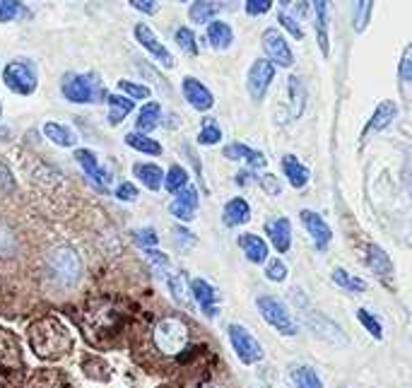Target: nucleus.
<instances>
[{
    "label": "nucleus",
    "mask_w": 412,
    "mask_h": 388,
    "mask_svg": "<svg viewBox=\"0 0 412 388\" xmlns=\"http://www.w3.org/2000/svg\"><path fill=\"white\" fill-rule=\"evenodd\" d=\"M292 3V0H280V5H289Z\"/></svg>",
    "instance_id": "obj_54"
},
{
    "label": "nucleus",
    "mask_w": 412,
    "mask_h": 388,
    "mask_svg": "<svg viewBox=\"0 0 412 388\" xmlns=\"http://www.w3.org/2000/svg\"><path fill=\"white\" fill-rule=\"evenodd\" d=\"M222 155L229 159V162H246L251 169H266L268 159L263 152H258V150L248 148V145L243 143H232L227 145L225 150H222Z\"/></svg>",
    "instance_id": "obj_19"
},
{
    "label": "nucleus",
    "mask_w": 412,
    "mask_h": 388,
    "mask_svg": "<svg viewBox=\"0 0 412 388\" xmlns=\"http://www.w3.org/2000/svg\"><path fill=\"white\" fill-rule=\"evenodd\" d=\"M60 89H63V97L73 104H92L106 97L101 85L94 82L92 75H70V78H65Z\"/></svg>",
    "instance_id": "obj_5"
},
{
    "label": "nucleus",
    "mask_w": 412,
    "mask_h": 388,
    "mask_svg": "<svg viewBox=\"0 0 412 388\" xmlns=\"http://www.w3.org/2000/svg\"><path fill=\"white\" fill-rule=\"evenodd\" d=\"M333 282L338 287H343V290H347V292H352V294H359V292H366V282L362 280V277H357V275H352V273H347L345 268H335L333 270Z\"/></svg>",
    "instance_id": "obj_34"
},
{
    "label": "nucleus",
    "mask_w": 412,
    "mask_h": 388,
    "mask_svg": "<svg viewBox=\"0 0 412 388\" xmlns=\"http://www.w3.org/2000/svg\"><path fill=\"white\" fill-rule=\"evenodd\" d=\"M258 186H261V188L266 191L268 195H280V193H282V184H280L277 176H273V174L258 176Z\"/></svg>",
    "instance_id": "obj_46"
},
{
    "label": "nucleus",
    "mask_w": 412,
    "mask_h": 388,
    "mask_svg": "<svg viewBox=\"0 0 412 388\" xmlns=\"http://www.w3.org/2000/svg\"><path fill=\"white\" fill-rule=\"evenodd\" d=\"M277 22L282 24V27L287 29V32L292 34L294 39H304V29L299 27V22H297V19H294V17H289L287 12H280V15H277Z\"/></svg>",
    "instance_id": "obj_47"
},
{
    "label": "nucleus",
    "mask_w": 412,
    "mask_h": 388,
    "mask_svg": "<svg viewBox=\"0 0 412 388\" xmlns=\"http://www.w3.org/2000/svg\"><path fill=\"white\" fill-rule=\"evenodd\" d=\"M395 116H398V104H395L393 99H384V102H379V107L374 109V114H371L364 133H371V130L376 133V130L388 128V125L395 121Z\"/></svg>",
    "instance_id": "obj_22"
},
{
    "label": "nucleus",
    "mask_w": 412,
    "mask_h": 388,
    "mask_svg": "<svg viewBox=\"0 0 412 388\" xmlns=\"http://www.w3.org/2000/svg\"><path fill=\"white\" fill-rule=\"evenodd\" d=\"M116 198L123 200V203H130V200L137 198V188L130 181H123V184L116 186Z\"/></svg>",
    "instance_id": "obj_50"
},
{
    "label": "nucleus",
    "mask_w": 412,
    "mask_h": 388,
    "mask_svg": "<svg viewBox=\"0 0 412 388\" xmlns=\"http://www.w3.org/2000/svg\"><path fill=\"white\" fill-rule=\"evenodd\" d=\"M181 3H186V0H181Z\"/></svg>",
    "instance_id": "obj_56"
},
{
    "label": "nucleus",
    "mask_w": 412,
    "mask_h": 388,
    "mask_svg": "<svg viewBox=\"0 0 412 388\" xmlns=\"http://www.w3.org/2000/svg\"><path fill=\"white\" fill-rule=\"evenodd\" d=\"M19 12H22V3L19 0H3L0 3V22H12Z\"/></svg>",
    "instance_id": "obj_44"
},
{
    "label": "nucleus",
    "mask_w": 412,
    "mask_h": 388,
    "mask_svg": "<svg viewBox=\"0 0 412 388\" xmlns=\"http://www.w3.org/2000/svg\"><path fill=\"white\" fill-rule=\"evenodd\" d=\"M256 306H258V311H261L263 321H266L271 328L277 330L280 335H284V337L297 335V321L292 319L289 309L280 299H275L271 294H261L256 299Z\"/></svg>",
    "instance_id": "obj_2"
},
{
    "label": "nucleus",
    "mask_w": 412,
    "mask_h": 388,
    "mask_svg": "<svg viewBox=\"0 0 412 388\" xmlns=\"http://www.w3.org/2000/svg\"><path fill=\"white\" fill-rule=\"evenodd\" d=\"M44 135L51 143L58 145V148H75V143H78V135H75L68 125L53 123V121H49V123L44 125Z\"/></svg>",
    "instance_id": "obj_27"
},
{
    "label": "nucleus",
    "mask_w": 412,
    "mask_h": 388,
    "mask_svg": "<svg viewBox=\"0 0 412 388\" xmlns=\"http://www.w3.org/2000/svg\"><path fill=\"white\" fill-rule=\"evenodd\" d=\"M181 89H183L186 102L191 104L196 111H210L212 107H215V97H212V92L200 82V80H196V78L188 75V78H183Z\"/></svg>",
    "instance_id": "obj_14"
},
{
    "label": "nucleus",
    "mask_w": 412,
    "mask_h": 388,
    "mask_svg": "<svg viewBox=\"0 0 412 388\" xmlns=\"http://www.w3.org/2000/svg\"><path fill=\"white\" fill-rule=\"evenodd\" d=\"M106 104H109V123L111 125H119L123 123V118L130 114V111L135 109V102L128 97H121V94H111L109 99H106Z\"/></svg>",
    "instance_id": "obj_29"
},
{
    "label": "nucleus",
    "mask_w": 412,
    "mask_h": 388,
    "mask_svg": "<svg viewBox=\"0 0 412 388\" xmlns=\"http://www.w3.org/2000/svg\"><path fill=\"white\" fill-rule=\"evenodd\" d=\"M119 89L123 94H128V99H150V87H145V85H137V82H130V80H119Z\"/></svg>",
    "instance_id": "obj_39"
},
{
    "label": "nucleus",
    "mask_w": 412,
    "mask_h": 388,
    "mask_svg": "<svg viewBox=\"0 0 412 388\" xmlns=\"http://www.w3.org/2000/svg\"><path fill=\"white\" fill-rule=\"evenodd\" d=\"M357 321L364 326L366 333H369L371 337H376V340H384V326H381V321L376 319L374 314H369L366 309H357Z\"/></svg>",
    "instance_id": "obj_38"
},
{
    "label": "nucleus",
    "mask_w": 412,
    "mask_h": 388,
    "mask_svg": "<svg viewBox=\"0 0 412 388\" xmlns=\"http://www.w3.org/2000/svg\"><path fill=\"white\" fill-rule=\"evenodd\" d=\"M266 234L277 254H287V251L292 249V222L287 218H282V215L271 218L266 222Z\"/></svg>",
    "instance_id": "obj_15"
},
{
    "label": "nucleus",
    "mask_w": 412,
    "mask_h": 388,
    "mask_svg": "<svg viewBox=\"0 0 412 388\" xmlns=\"http://www.w3.org/2000/svg\"><path fill=\"white\" fill-rule=\"evenodd\" d=\"M251 220V205L243 198H232L222 210V222L227 227H241Z\"/></svg>",
    "instance_id": "obj_24"
},
{
    "label": "nucleus",
    "mask_w": 412,
    "mask_h": 388,
    "mask_svg": "<svg viewBox=\"0 0 412 388\" xmlns=\"http://www.w3.org/2000/svg\"><path fill=\"white\" fill-rule=\"evenodd\" d=\"M12 188H15L12 171L8 169V164L0 162V191H12Z\"/></svg>",
    "instance_id": "obj_52"
},
{
    "label": "nucleus",
    "mask_w": 412,
    "mask_h": 388,
    "mask_svg": "<svg viewBox=\"0 0 412 388\" xmlns=\"http://www.w3.org/2000/svg\"><path fill=\"white\" fill-rule=\"evenodd\" d=\"M176 44L186 51L188 55H198V42H196V34L191 32L188 27L176 29Z\"/></svg>",
    "instance_id": "obj_40"
},
{
    "label": "nucleus",
    "mask_w": 412,
    "mask_h": 388,
    "mask_svg": "<svg viewBox=\"0 0 412 388\" xmlns=\"http://www.w3.org/2000/svg\"><path fill=\"white\" fill-rule=\"evenodd\" d=\"M248 181H251V174H248V171H241V174H237V184L239 186H246Z\"/></svg>",
    "instance_id": "obj_53"
},
{
    "label": "nucleus",
    "mask_w": 412,
    "mask_h": 388,
    "mask_svg": "<svg viewBox=\"0 0 412 388\" xmlns=\"http://www.w3.org/2000/svg\"><path fill=\"white\" fill-rule=\"evenodd\" d=\"M135 39L157 63H162L164 68H174V55L169 53V48L157 39V34L147 24H135Z\"/></svg>",
    "instance_id": "obj_10"
},
{
    "label": "nucleus",
    "mask_w": 412,
    "mask_h": 388,
    "mask_svg": "<svg viewBox=\"0 0 412 388\" xmlns=\"http://www.w3.org/2000/svg\"><path fill=\"white\" fill-rule=\"evenodd\" d=\"M49 268H51V275L55 277L58 285L70 287L75 280H78V273H80L78 256H75L73 249H58V251L51 254Z\"/></svg>",
    "instance_id": "obj_7"
},
{
    "label": "nucleus",
    "mask_w": 412,
    "mask_h": 388,
    "mask_svg": "<svg viewBox=\"0 0 412 388\" xmlns=\"http://www.w3.org/2000/svg\"><path fill=\"white\" fill-rule=\"evenodd\" d=\"M227 333H229V342H232L234 352H237L241 364L251 367L263 360V345L256 340V335H253L251 330L243 328V326H239V324H229Z\"/></svg>",
    "instance_id": "obj_6"
},
{
    "label": "nucleus",
    "mask_w": 412,
    "mask_h": 388,
    "mask_svg": "<svg viewBox=\"0 0 412 388\" xmlns=\"http://www.w3.org/2000/svg\"><path fill=\"white\" fill-rule=\"evenodd\" d=\"M374 3L376 0H354V10H352V29L357 34H362L371 22V12H374Z\"/></svg>",
    "instance_id": "obj_33"
},
{
    "label": "nucleus",
    "mask_w": 412,
    "mask_h": 388,
    "mask_svg": "<svg viewBox=\"0 0 412 388\" xmlns=\"http://www.w3.org/2000/svg\"><path fill=\"white\" fill-rule=\"evenodd\" d=\"M191 294H193V299L198 301L203 314H205L207 319H215L217 311H220V292L207 280L196 277V280H191Z\"/></svg>",
    "instance_id": "obj_12"
},
{
    "label": "nucleus",
    "mask_w": 412,
    "mask_h": 388,
    "mask_svg": "<svg viewBox=\"0 0 412 388\" xmlns=\"http://www.w3.org/2000/svg\"><path fill=\"white\" fill-rule=\"evenodd\" d=\"M266 277L271 282H284L287 280V265L282 258H271L266 265Z\"/></svg>",
    "instance_id": "obj_43"
},
{
    "label": "nucleus",
    "mask_w": 412,
    "mask_h": 388,
    "mask_svg": "<svg viewBox=\"0 0 412 388\" xmlns=\"http://www.w3.org/2000/svg\"><path fill=\"white\" fill-rule=\"evenodd\" d=\"M366 268L371 270L376 277H379L381 282H386L388 285L390 280H393V261H390V256L386 254L384 249H381L379 244H369L366 246Z\"/></svg>",
    "instance_id": "obj_16"
},
{
    "label": "nucleus",
    "mask_w": 412,
    "mask_h": 388,
    "mask_svg": "<svg viewBox=\"0 0 412 388\" xmlns=\"http://www.w3.org/2000/svg\"><path fill=\"white\" fill-rule=\"evenodd\" d=\"M160 121H162V107L157 102H147L145 107L140 109V114H137V121H135V125H137V133H152V130L160 125Z\"/></svg>",
    "instance_id": "obj_28"
},
{
    "label": "nucleus",
    "mask_w": 412,
    "mask_h": 388,
    "mask_svg": "<svg viewBox=\"0 0 412 388\" xmlns=\"http://www.w3.org/2000/svg\"><path fill=\"white\" fill-rule=\"evenodd\" d=\"M307 326H309V330H311L314 335H318L320 340L330 342V345H347V337H345L343 328H340V326H335L333 321L328 319V316L318 314V311L307 314Z\"/></svg>",
    "instance_id": "obj_11"
},
{
    "label": "nucleus",
    "mask_w": 412,
    "mask_h": 388,
    "mask_svg": "<svg viewBox=\"0 0 412 388\" xmlns=\"http://www.w3.org/2000/svg\"><path fill=\"white\" fill-rule=\"evenodd\" d=\"M220 12V5L212 3V0H196L188 10V17L196 24H210L215 19V15Z\"/></svg>",
    "instance_id": "obj_30"
},
{
    "label": "nucleus",
    "mask_w": 412,
    "mask_h": 388,
    "mask_svg": "<svg viewBox=\"0 0 412 388\" xmlns=\"http://www.w3.org/2000/svg\"><path fill=\"white\" fill-rule=\"evenodd\" d=\"M207 42H210V46L217 48V51H227L234 42L232 27H229L227 22H222V19H212V22L207 24Z\"/></svg>",
    "instance_id": "obj_26"
},
{
    "label": "nucleus",
    "mask_w": 412,
    "mask_h": 388,
    "mask_svg": "<svg viewBox=\"0 0 412 388\" xmlns=\"http://www.w3.org/2000/svg\"><path fill=\"white\" fill-rule=\"evenodd\" d=\"M261 44H263V51H266L268 60H271L273 65H280V68H292L294 65V53H292V48H289L287 39L275 27L263 32Z\"/></svg>",
    "instance_id": "obj_8"
},
{
    "label": "nucleus",
    "mask_w": 412,
    "mask_h": 388,
    "mask_svg": "<svg viewBox=\"0 0 412 388\" xmlns=\"http://www.w3.org/2000/svg\"><path fill=\"white\" fill-rule=\"evenodd\" d=\"M287 87H289V116L292 118H297V116H302V111H304V102H307V89H304V85H302V80L297 78V75H289V80H287Z\"/></svg>",
    "instance_id": "obj_32"
},
{
    "label": "nucleus",
    "mask_w": 412,
    "mask_h": 388,
    "mask_svg": "<svg viewBox=\"0 0 412 388\" xmlns=\"http://www.w3.org/2000/svg\"><path fill=\"white\" fill-rule=\"evenodd\" d=\"M299 220H302L304 229L309 231V236L314 239V244H316L318 251H325L330 246V241H333V231H330L328 222L320 218L318 213H314V210H302L299 213Z\"/></svg>",
    "instance_id": "obj_13"
},
{
    "label": "nucleus",
    "mask_w": 412,
    "mask_h": 388,
    "mask_svg": "<svg viewBox=\"0 0 412 388\" xmlns=\"http://www.w3.org/2000/svg\"><path fill=\"white\" fill-rule=\"evenodd\" d=\"M188 342V328L179 319H164L155 328V345L164 355H179Z\"/></svg>",
    "instance_id": "obj_4"
},
{
    "label": "nucleus",
    "mask_w": 412,
    "mask_h": 388,
    "mask_svg": "<svg viewBox=\"0 0 412 388\" xmlns=\"http://www.w3.org/2000/svg\"><path fill=\"white\" fill-rule=\"evenodd\" d=\"M3 82L10 92L15 94H22V97H29V94L37 92V70H34L32 60H10L3 70Z\"/></svg>",
    "instance_id": "obj_3"
},
{
    "label": "nucleus",
    "mask_w": 412,
    "mask_h": 388,
    "mask_svg": "<svg viewBox=\"0 0 412 388\" xmlns=\"http://www.w3.org/2000/svg\"><path fill=\"white\" fill-rule=\"evenodd\" d=\"M273 10V0H246V12L251 17H258V15H266Z\"/></svg>",
    "instance_id": "obj_48"
},
{
    "label": "nucleus",
    "mask_w": 412,
    "mask_h": 388,
    "mask_svg": "<svg viewBox=\"0 0 412 388\" xmlns=\"http://www.w3.org/2000/svg\"><path fill=\"white\" fill-rule=\"evenodd\" d=\"M198 205H200L198 191L193 188V186H186V188H183L181 193H176V198L171 200L169 213L181 222H191L198 213Z\"/></svg>",
    "instance_id": "obj_17"
},
{
    "label": "nucleus",
    "mask_w": 412,
    "mask_h": 388,
    "mask_svg": "<svg viewBox=\"0 0 412 388\" xmlns=\"http://www.w3.org/2000/svg\"><path fill=\"white\" fill-rule=\"evenodd\" d=\"M133 174L135 179H140V184L145 186L147 191H160L164 186V171L152 162H137L133 164Z\"/></svg>",
    "instance_id": "obj_23"
},
{
    "label": "nucleus",
    "mask_w": 412,
    "mask_h": 388,
    "mask_svg": "<svg viewBox=\"0 0 412 388\" xmlns=\"http://www.w3.org/2000/svg\"><path fill=\"white\" fill-rule=\"evenodd\" d=\"M398 75H400V80H403V82H412V44H408L403 55H400Z\"/></svg>",
    "instance_id": "obj_45"
},
{
    "label": "nucleus",
    "mask_w": 412,
    "mask_h": 388,
    "mask_svg": "<svg viewBox=\"0 0 412 388\" xmlns=\"http://www.w3.org/2000/svg\"><path fill=\"white\" fill-rule=\"evenodd\" d=\"M292 381H294V388H325L320 376L311 367H297V369L292 371Z\"/></svg>",
    "instance_id": "obj_36"
},
{
    "label": "nucleus",
    "mask_w": 412,
    "mask_h": 388,
    "mask_svg": "<svg viewBox=\"0 0 412 388\" xmlns=\"http://www.w3.org/2000/svg\"><path fill=\"white\" fill-rule=\"evenodd\" d=\"M273 78H275V65L271 60L268 58L253 60L251 70H248V75H246V87H248V94H251L253 102H263Z\"/></svg>",
    "instance_id": "obj_9"
},
{
    "label": "nucleus",
    "mask_w": 412,
    "mask_h": 388,
    "mask_svg": "<svg viewBox=\"0 0 412 388\" xmlns=\"http://www.w3.org/2000/svg\"><path fill=\"white\" fill-rule=\"evenodd\" d=\"M133 241L147 251V249H155V246L160 244V236H157V231L152 229V227H145V229H135L133 231Z\"/></svg>",
    "instance_id": "obj_41"
},
{
    "label": "nucleus",
    "mask_w": 412,
    "mask_h": 388,
    "mask_svg": "<svg viewBox=\"0 0 412 388\" xmlns=\"http://www.w3.org/2000/svg\"><path fill=\"white\" fill-rule=\"evenodd\" d=\"M145 256H147V261H150V263L155 265L157 270H166V268H169V256L162 254V251H157V249H147V251H145Z\"/></svg>",
    "instance_id": "obj_49"
},
{
    "label": "nucleus",
    "mask_w": 412,
    "mask_h": 388,
    "mask_svg": "<svg viewBox=\"0 0 412 388\" xmlns=\"http://www.w3.org/2000/svg\"><path fill=\"white\" fill-rule=\"evenodd\" d=\"M29 342H32L34 355L44 357V360H58L73 347L70 333L53 316H46L29 328Z\"/></svg>",
    "instance_id": "obj_1"
},
{
    "label": "nucleus",
    "mask_w": 412,
    "mask_h": 388,
    "mask_svg": "<svg viewBox=\"0 0 412 388\" xmlns=\"http://www.w3.org/2000/svg\"><path fill=\"white\" fill-rule=\"evenodd\" d=\"M239 249L243 251V256L248 258V263H266L268 261V244L263 236L258 234H239Z\"/></svg>",
    "instance_id": "obj_20"
},
{
    "label": "nucleus",
    "mask_w": 412,
    "mask_h": 388,
    "mask_svg": "<svg viewBox=\"0 0 412 388\" xmlns=\"http://www.w3.org/2000/svg\"><path fill=\"white\" fill-rule=\"evenodd\" d=\"M314 5V15H316V39H318V46H320V53L328 58L330 55V5L328 0H311Z\"/></svg>",
    "instance_id": "obj_18"
},
{
    "label": "nucleus",
    "mask_w": 412,
    "mask_h": 388,
    "mask_svg": "<svg viewBox=\"0 0 412 388\" xmlns=\"http://www.w3.org/2000/svg\"><path fill=\"white\" fill-rule=\"evenodd\" d=\"M75 159H78V164L85 169V174H87L92 181H96L99 186H104L106 181H109V174L99 166V159H96V155L92 152V150H85V148L75 150Z\"/></svg>",
    "instance_id": "obj_25"
},
{
    "label": "nucleus",
    "mask_w": 412,
    "mask_h": 388,
    "mask_svg": "<svg viewBox=\"0 0 412 388\" xmlns=\"http://www.w3.org/2000/svg\"><path fill=\"white\" fill-rule=\"evenodd\" d=\"M186 186H188V171L183 169L181 164H171L164 176V188L176 195V193H181Z\"/></svg>",
    "instance_id": "obj_35"
},
{
    "label": "nucleus",
    "mask_w": 412,
    "mask_h": 388,
    "mask_svg": "<svg viewBox=\"0 0 412 388\" xmlns=\"http://www.w3.org/2000/svg\"><path fill=\"white\" fill-rule=\"evenodd\" d=\"M126 145L137 150V152H142V155H150V157H160L162 155V145L145 133H128L126 135Z\"/></svg>",
    "instance_id": "obj_31"
},
{
    "label": "nucleus",
    "mask_w": 412,
    "mask_h": 388,
    "mask_svg": "<svg viewBox=\"0 0 412 388\" xmlns=\"http://www.w3.org/2000/svg\"><path fill=\"white\" fill-rule=\"evenodd\" d=\"M130 5L142 15H157V10H160L157 0H130Z\"/></svg>",
    "instance_id": "obj_51"
},
{
    "label": "nucleus",
    "mask_w": 412,
    "mask_h": 388,
    "mask_svg": "<svg viewBox=\"0 0 412 388\" xmlns=\"http://www.w3.org/2000/svg\"><path fill=\"white\" fill-rule=\"evenodd\" d=\"M0 3H3V0H0Z\"/></svg>",
    "instance_id": "obj_57"
},
{
    "label": "nucleus",
    "mask_w": 412,
    "mask_h": 388,
    "mask_svg": "<svg viewBox=\"0 0 412 388\" xmlns=\"http://www.w3.org/2000/svg\"><path fill=\"white\" fill-rule=\"evenodd\" d=\"M282 171H284V176H287L289 186L297 191H302L304 186L311 181V171H309V166L299 162L294 155H284L282 157Z\"/></svg>",
    "instance_id": "obj_21"
},
{
    "label": "nucleus",
    "mask_w": 412,
    "mask_h": 388,
    "mask_svg": "<svg viewBox=\"0 0 412 388\" xmlns=\"http://www.w3.org/2000/svg\"><path fill=\"white\" fill-rule=\"evenodd\" d=\"M169 290H171V294H174L176 301H181V304H188V297L186 294H188V290H191V285L186 287V277H183L181 273L169 277Z\"/></svg>",
    "instance_id": "obj_42"
},
{
    "label": "nucleus",
    "mask_w": 412,
    "mask_h": 388,
    "mask_svg": "<svg viewBox=\"0 0 412 388\" xmlns=\"http://www.w3.org/2000/svg\"><path fill=\"white\" fill-rule=\"evenodd\" d=\"M0 116H3V104H0Z\"/></svg>",
    "instance_id": "obj_55"
},
{
    "label": "nucleus",
    "mask_w": 412,
    "mask_h": 388,
    "mask_svg": "<svg viewBox=\"0 0 412 388\" xmlns=\"http://www.w3.org/2000/svg\"><path fill=\"white\" fill-rule=\"evenodd\" d=\"M220 140H222V130H220V125L215 123V118L203 121V128H200V133H198V143L205 145V148H212V145H217Z\"/></svg>",
    "instance_id": "obj_37"
}]
</instances>
